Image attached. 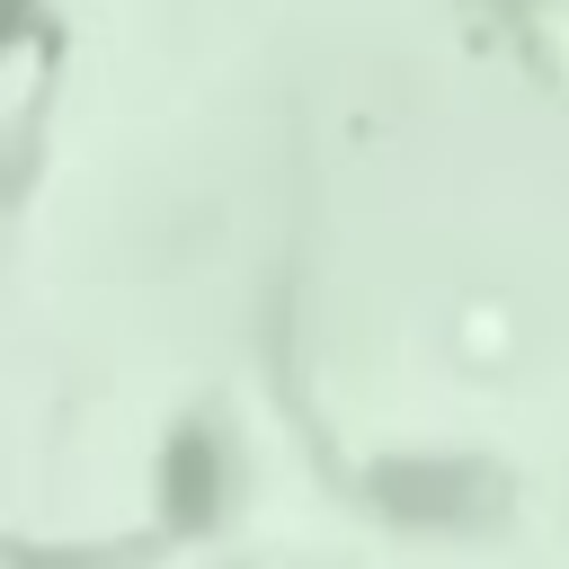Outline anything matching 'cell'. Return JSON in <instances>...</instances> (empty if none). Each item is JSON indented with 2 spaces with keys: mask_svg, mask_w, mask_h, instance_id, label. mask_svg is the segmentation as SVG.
Returning <instances> with one entry per match:
<instances>
[{
  "mask_svg": "<svg viewBox=\"0 0 569 569\" xmlns=\"http://www.w3.org/2000/svg\"><path fill=\"white\" fill-rule=\"evenodd\" d=\"M462 498H471V471H453V462H436V471H382V507H400V516H462Z\"/></svg>",
  "mask_w": 569,
  "mask_h": 569,
  "instance_id": "obj_1",
  "label": "cell"
}]
</instances>
